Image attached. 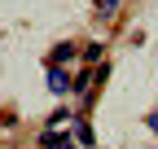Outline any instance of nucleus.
I'll return each mask as SVG.
<instances>
[{"label":"nucleus","mask_w":158,"mask_h":149,"mask_svg":"<svg viewBox=\"0 0 158 149\" xmlns=\"http://www.w3.org/2000/svg\"><path fill=\"white\" fill-rule=\"evenodd\" d=\"M48 88H53V92H66V88H75V83L66 79V70H62V66H48Z\"/></svg>","instance_id":"f257e3e1"},{"label":"nucleus","mask_w":158,"mask_h":149,"mask_svg":"<svg viewBox=\"0 0 158 149\" xmlns=\"http://www.w3.org/2000/svg\"><path fill=\"white\" fill-rule=\"evenodd\" d=\"M70 57H75V44H57L48 62H53V66H62V62H70Z\"/></svg>","instance_id":"7ed1b4c3"},{"label":"nucleus","mask_w":158,"mask_h":149,"mask_svg":"<svg viewBox=\"0 0 158 149\" xmlns=\"http://www.w3.org/2000/svg\"><path fill=\"white\" fill-rule=\"evenodd\" d=\"M114 9H118V0H101V5H97V13H101V18H110Z\"/></svg>","instance_id":"39448f33"},{"label":"nucleus","mask_w":158,"mask_h":149,"mask_svg":"<svg viewBox=\"0 0 158 149\" xmlns=\"http://www.w3.org/2000/svg\"><path fill=\"white\" fill-rule=\"evenodd\" d=\"M75 140H79V145H92V127H88V123H75Z\"/></svg>","instance_id":"20e7f679"},{"label":"nucleus","mask_w":158,"mask_h":149,"mask_svg":"<svg viewBox=\"0 0 158 149\" xmlns=\"http://www.w3.org/2000/svg\"><path fill=\"white\" fill-rule=\"evenodd\" d=\"M40 145H44V149H70V136H62V132H44V136H40Z\"/></svg>","instance_id":"f03ea898"},{"label":"nucleus","mask_w":158,"mask_h":149,"mask_svg":"<svg viewBox=\"0 0 158 149\" xmlns=\"http://www.w3.org/2000/svg\"><path fill=\"white\" fill-rule=\"evenodd\" d=\"M149 132H158V110H154V114H149Z\"/></svg>","instance_id":"423d86ee"},{"label":"nucleus","mask_w":158,"mask_h":149,"mask_svg":"<svg viewBox=\"0 0 158 149\" xmlns=\"http://www.w3.org/2000/svg\"><path fill=\"white\" fill-rule=\"evenodd\" d=\"M70 149H75V145H70Z\"/></svg>","instance_id":"0eeeda50"}]
</instances>
